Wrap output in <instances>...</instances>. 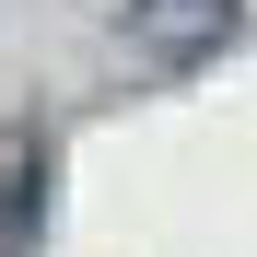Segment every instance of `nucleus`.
Returning a JSON list of instances; mask_svg holds the SVG:
<instances>
[{
    "label": "nucleus",
    "instance_id": "nucleus-2",
    "mask_svg": "<svg viewBox=\"0 0 257 257\" xmlns=\"http://www.w3.org/2000/svg\"><path fill=\"white\" fill-rule=\"evenodd\" d=\"M35 222H47V141L0 128V245H35Z\"/></svg>",
    "mask_w": 257,
    "mask_h": 257
},
{
    "label": "nucleus",
    "instance_id": "nucleus-1",
    "mask_svg": "<svg viewBox=\"0 0 257 257\" xmlns=\"http://www.w3.org/2000/svg\"><path fill=\"white\" fill-rule=\"evenodd\" d=\"M128 35L152 59H210L234 35V0H128Z\"/></svg>",
    "mask_w": 257,
    "mask_h": 257
}]
</instances>
